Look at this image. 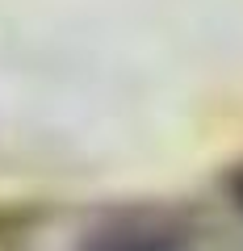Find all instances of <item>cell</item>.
Wrapping results in <instances>:
<instances>
[{"label": "cell", "mask_w": 243, "mask_h": 251, "mask_svg": "<svg viewBox=\"0 0 243 251\" xmlns=\"http://www.w3.org/2000/svg\"><path fill=\"white\" fill-rule=\"evenodd\" d=\"M185 239L163 218H126L113 222L88 243V251H180Z\"/></svg>", "instance_id": "obj_1"}, {"label": "cell", "mask_w": 243, "mask_h": 251, "mask_svg": "<svg viewBox=\"0 0 243 251\" xmlns=\"http://www.w3.org/2000/svg\"><path fill=\"white\" fill-rule=\"evenodd\" d=\"M239 201H243V180H239Z\"/></svg>", "instance_id": "obj_2"}]
</instances>
